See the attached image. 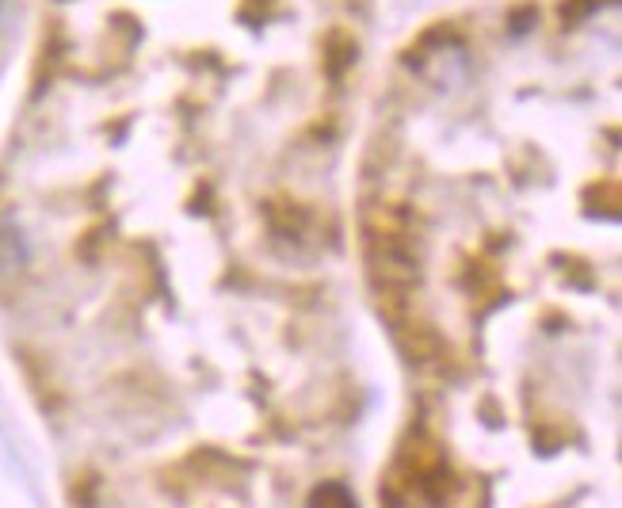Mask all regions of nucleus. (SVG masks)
<instances>
[{
	"instance_id": "1",
	"label": "nucleus",
	"mask_w": 622,
	"mask_h": 508,
	"mask_svg": "<svg viewBox=\"0 0 622 508\" xmlns=\"http://www.w3.org/2000/svg\"><path fill=\"white\" fill-rule=\"evenodd\" d=\"M363 245H366V275L374 290L386 302L389 318L405 313V298L421 283V252L412 241L409 214L394 203H378L363 219Z\"/></svg>"
},
{
	"instance_id": "2",
	"label": "nucleus",
	"mask_w": 622,
	"mask_h": 508,
	"mask_svg": "<svg viewBox=\"0 0 622 508\" xmlns=\"http://www.w3.org/2000/svg\"><path fill=\"white\" fill-rule=\"evenodd\" d=\"M321 47H325V70L333 73V77H344V73H348L351 65H356V58H359L356 35H348L344 27H333Z\"/></svg>"
},
{
	"instance_id": "3",
	"label": "nucleus",
	"mask_w": 622,
	"mask_h": 508,
	"mask_svg": "<svg viewBox=\"0 0 622 508\" xmlns=\"http://www.w3.org/2000/svg\"><path fill=\"white\" fill-rule=\"evenodd\" d=\"M27 264V245L16 226H0V275H16Z\"/></svg>"
},
{
	"instance_id": "4",
	"label": "nucleus",
	"mask_w": 622,
	"mask_h": 508,
	"mask_svg": "<svg viewBox=\"0 0 622 508\" xmlns=\"http://www.w3.org/2000/svg\"><path fill=\"white\" fill-rule=\"evenodd\" d=\"M310 508H359V500L344 482H321L310 493Z\"/></svg>"
},
{
	"instance_id": "5",
	"label": "nucleus",
	"mask_w": 622,
	"mask_h": 508,
	"mask_svg": "<svg viewBox=\"0 0 622 508\" xmlns=\"http://www.w3.org/2000/svg\"><path fill=\"white\" fill-rule=\"evenodd\" d=\"M596 9V0H561V16L565 20H581V16H588V12Z\"/></svg>"
},
{
	"instance_id": "6",
	"label": "nucleus",
	"mask_w": 622,
	"mask_h": 508,
	"mask_svg": "<svg viewBox=\"0 0 622 508\" xmlns=\"http://www.w3.org/2000/svg\"><path fill=\"white\" fill-rule=\"evenodd\" d=\"M386 508H416V500H409L405 493H389V500H386Z\"/></svg>"
}]
</instances>
